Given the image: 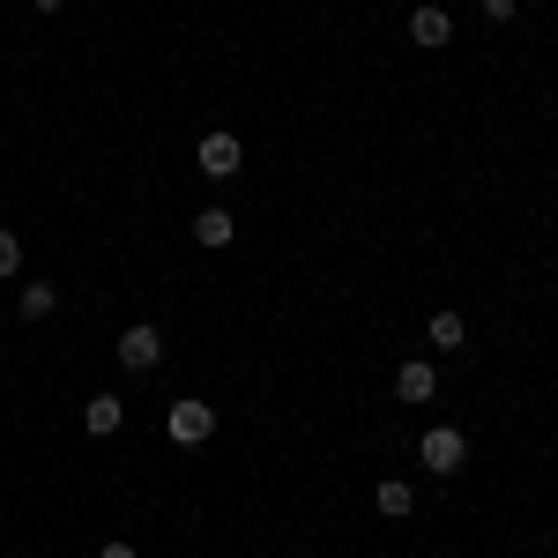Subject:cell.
I'll list each match as a JSON object with an SVG mask.
<instances>
[{"instance_id":"6da1fadb","label":"cell","mask_w":558,"mask_h":558,"mask_svg":"<svg viewBox=\"0 0 558 558\" xmlns=\"http://www.w3.org/2000/svg\"><path fill=\"white\" fill-rule=\"evenodd\" d=\"M417 462H425L432 476H454L462 462H470V439L454 425H439V432H425V447H417Z\"/></svg>"},{"instance_id":"7a4b0ae2","label":"cell","mask_w":558,"mask_h":558,"mask_svg":"<svg viewBox=\"0 0 558 558\" xmlns=\"http://www.w3.org/2000/svg\"><path fill=\"white\" fill-rule=\"evenodd\" d=\"M157 357H165V336H157L149 320L120 328V365H128V373H157Z\"/></svg>"},{"instance_id":"3957f363","label":"cell","mask_w":558,"mask_h":558,"mask_svg":"<svg viewBox=\"0 0 558 558\" xmlns=\"http://www.w3.org/2000/svg\"><path fill=\"white\" fill-rule=\"evenodd\" d=\"M165 432H172L179 447H202V439L216 432V410L209 402H172V410H165Z\"/></svg>"},{"instance_id":"277c9868","label":"cell","mask_w":558,"mask_h":558,"mask_svg":"<svg viewBox=\"0 0 558 558\" xmlns=\"http://www.w3.org/2000/svg\"><path fill=\"white\" fill-rule=\"evenodd\" d=\"M239 165H246V157H239V134H209V142H202V172L209 179H239Z\"/></svg>"},{"instance_id":"5b68a950","label":"cell","mask_w":558,"mask_h":558,"mask_svg":"<svg viewBox=\"0 0 558 558\" xmlns=\"http://www.w3.org/2000/svg\"><path fill=\"white\" fill-rule=\"evenodd\" d=\"M395 395H402V402H432V395H439V373H432L425 357H410V365L395 373Z\"/></svg>"},{"instance_id":"8992f818","label":"cell","mask_w":558,"mask_h":558,"mask_svg":"<svg viewBox=\"0 0 558 558\" xmlns=\"http://www.w3.org/2000/svg\"><path fill=\"white\" fill-rule=\"evenodd\" d=\"M410 38H417V45H447V38H454V23H447V8H439V0H425V8L410 15Z\"/></svg>"},{"instance_id":"52a82bcc","label":"cell","mask_w":558,"mask_h":558,"mask_svg":"<svg viewBox=\"0 0 558 558\" xmlns=\"http://www.w3.org/2000/svg\"><path fill=\"white\" fill-rule=\"evenodd\" d=\"M120 417H128V402H120V395H89L83 425L97 432V439H112V432H120Z\"/></svg>"},{"instance_id":"ba28073f","label":"cell","mask_w":558,"mask_h":558,"mask_svg":"<svg viewBox=\"0 0 558 558\" xmlns=\"http://www.w3.org/2000/svg\"><path fill=\"white\" fill-rule=\"evenodd\" d=\"M194 239H202V246H231V239H239V216L231 209H202L194 216Z\"/></svg>"},{"instance_id":"9c48e42d","label":"cell","mask_w":558,"mask_h":558,"mask_svg":"<svg viewBox=\"0 0 558 558\" xmlns=\"http://www.w3.org/2000/svg\"><path fill=\"white\" fill-rule=\"evenodd\" d=\"M373 507H380L387 521H402V514H410V484H380V492H373Z\"/></svg>"},{"instance_id":"30bf717a","label":"cell","mask_w":558,"mask_h":558,"mask_svg":"<svg viewBox=\"0 0 558 558\" xmlns=\"http://www.w3.org/2000/svg\"><path fill=\"white\" fill-rule=\"evenodd\" d=\"M52 305H60V291H52V283H31V291H23V320H45Z\"/></svg>"},{"instance_id":"8fae6325","label":"cell","mask_w":558,"mask_h":558,"mask_svg":"<svg viewBox=\"0 0 558 558\" xmlns=\"http://www.w3.org/2000/svg\"><path fill=\"white\" fill-rule=\"evenodd\" d=\"M432 343H439V350H462V320H454V313H432Z\"/></svg>"},{"instance_id":"7c38bea8","label":"cell","mask_w":558,"mask_h":558,"mask_svg":"<svg viewBox=\"0 0 558 558\" xmlns=\"http://www.w3.org/2000/svg\"><path fill=\"white\" fill-rule=\"evenodd\" d=\"M15 268H23V239H15V231H0V276H15Z\"/></svg>"},{"instance_id":"4fadbf2b","label":"cell","mask_w":558,"mask_h":558,"mask_svg":"<svg viewBox=\"0 0 558 558\" xmlns=\"http://www.w3.org/2000/svg\"><path fill=\"white\" fill-rule=\"evenodd\" d=\"M514 8H521V0H484V15H492V23H507Z\"/></svg>"},{"instance_id":"5bb4252c","label":"cell","mask_w":558,"mask_h":558,"mask_svg":"<svg viewBox=\"0 0 558 558\" xmlns=\"http://www.w3.org/2000/svg\"><path fill=\"white\" fill-rule=\"evenodd\" d=\"M97 558H134V544H105V551H97Z\"/></svg>"},{"instance_id":"9a60e30c","label":"cell","mask_w":558,"mask_h":558,"mask_svg":"<svg viewBox=\"0 0 558 558\" xmlns=\"http://www.w3.org/2000/svg\"><path fill=\"white\" fill-rule=\"evenodd\" d=\"M38 8H45V15H52V8H68V0H38Z\"/></svg>"}]
</instances>
